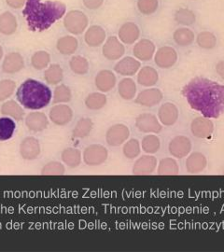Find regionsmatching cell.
I'll return each mask as SVG.
<instances>
[{"mask_svg":"<svg viewBox=\"0 0 224 252\" xmlns=\"http://www.w3.org/2000/svg\"><path fill=\"white\" fill-rule=\"evenodd\" d=\"M190 107L208 119H218L224 113V85L206 78L196 77L182 89Z\"/></svg>","mask_w":224,"mask_h":252,"instance_id":"obj_1","label":"cell"},{"mask_svg":"<svg viewBox=\"0 0 224 252\" xmlns=\"http://www.w3.org/2000/svg\"><path fill=\"white\" fill-rule=\"evenodd\" d=\"M65 10V5L59 1L27 0L23 15L30 31L43 32L62 18Z\"/></svg>","mask_w":224,"mask_h":252,"instance_id":"obj_2","label":"cell"},{"mask_svg":"<svg viewBox=\"0 0 224 252\" xmlns=\"http://www.w3.org/2000/svg\"><path fill=\"white\" fill-rule=\"evenodd\" d=\"M17 99L27 109H41L52 99V92L42 82L29 79L24 81L17 90Z\"/></svg>","mask_w":224,"mask_h":252,"instance_id":"obj_3","label":"cell"},{"mask_svg":"<svg viewBox=\"0 0 224 252\" xmlns=\"http://www.w3.org/2000/svg\"><path fill=\"white\" fill-rule=\"evenodd\" d=\"M89 20L81 10H71L67 12L64 19L65 29L73 35H81L88 27Z\"/></svg>","mask_w":224,"mask_h":252,"instance_id":"obj_4","label":"cell"},{"mask_svg":"<svg viewBox=\"0 0 224 252\" xmlns=\"http://www.w3.org/2000/svg\"><path fill=\"white\" fill-rule=\"evenodd\" d=\"M108 150L100 144L88 146L83 152V161L90 166H96L107 161Z\"/></svg>","mask_w":224,"mask_h":252,"instance_id":"obj_5","label":"cell"},{"mask_svg":"<svg viewBox=\"0 0 224 252\" xmlns=\"http://www.w3.org/2000/svg\"><path fill=\"white\" fill-rule=\"evenodd\" d=\"M135 127L138 131L146 134H159L162 130V126L159 119L152 113H142L135 119Z\"/></svg>","mask_w":224,"mask_h":252,"instance_id":"obj_6","label":"cell"},{"mask_svg":"<svg viewBox=\"0 0 224 252\" xmlns=\"http://www.w3.org/2000/svg\"><path fill=\"white\" fill-rule=\"evenodd\" d=\"M192 145L187 136L184 135H177L174 138L171 139L168 150L169 153L173 157L181 159L183 157H186L190 154L192 151Z\"/></svg>","mask_w":224,"mask_h":252,"instance_id":"obj_7","label":"cell"},{"mask_svg":"<svg viewBox=\"0 0 224 252\" xmlns=\"http://www.w3.org/2000/svg\"><path fill=\"white\" fill-rule=\"evenodd\" d=\"M178 61V54L170 46H163L155 52L154 62L160 68H170Z\"/></svg>","mask_w":224,"mask_h":252,"instance_id":"obj_8","label":"cell"},{"mask_svg":"<svg viewBox=\"0 0 224 252\" xmlns=\"http://www.w3.org/2000/svg\"><path fill=\"white\" fill-rule=\"evenodd\" d=\"M130 130L125 125H115L109 127L106 133V141L111 147H118L124 144L129 138Z\"/></svg>","mask_w":224,"mask_h":252,"instance_id":"obj_9","label":"cell"},{"mask_svg":"<svg viewBox=\"0 0 224 252\" xmlns=\"http://www.w3.org/2000/svg\"><path fill=\"white\" fill-rule=\"evenodd\" d=\"M192 134L197 138H208L214 132V124L208 118H195L191 124Z\"/></svg>","mask_w":224,"mask_h":252,"instance_id":"obj_10","label":"cell"},{"mask_svg":"<svg viewBox=\"0 0 224 252\" xmlns=\"http://www.w3.org/2000/svg\"><path fill=\"white\" fill-rule=\"evenodd\" d=\"M103 55L108 60H118L124 56L126 48L116 36H109L102 49Z\"/></svg>","mask_w":224,"mask_h":252,"instance_id":"obj_11","label":"cell"},{"mask_svg":"<svg viewBox=\"0 0 224 252\" xmlns=\"http://www.w3.org/2000/svg\"><path fill=\"white\" fill-rule=\"evenodd\" d=\"M163 98V94L160 89L157 88H151L146 89L138 94L134 102L142 107L146 108H153L154 106L158 105Z\"/></svg>","mask_w":224,"mask_h":252,"instance_id":"obj_12","label":"cell"},{"mask_svg":"<svg viewBox=\"0 0 224 252\" xmlns=\"http://www.w3.org/2000/svg\"><path fill=\"white\" fill-rule=\"evenodd\" d=\"M179 108L170 102L162 104L158 110V119L164 126H174L179 120Z\"/></svg>","mask_w":224,"mask_h":252,"instance_id":"obj_13","label":"cell"},{"mask_svg":"<svg viewBox=\"0 0 224 252\" xmlns=\"http://www.w3.org/2000/svg\"><path fill=\"white\" fill-rule=\"evenodd\" d=\"M73 111L66 105H56L50 110V119L56 126H66L71 122Z\"/></svg>","mask_w":224,"mask_h":252,"instance_id":"obj_14","label":"cell"},{"mask_svg":"<svg viewBox=\"0 0 224 252\" xmlns=\"http://www.w3.org/2000/svg\"><path fill=\"white\" fill-rule=\"evenodd\" d=\"M155 50L156 48L152 40L143 38L134 45L133 54L136 59L147 62L153 59L155 54Z\"/></svg>","mask_w":224,"mask_h":252,"instance_id":"obj_15","label":"cell"},{"mask_svg":"<svg viewBox=\"0 0 224 252\" xmlns=\"http://www.w3.org/2000/svg\"><path fill=\"white\" fill-rule=\"evenodd\" d=\"M157 159L152 155H144L139 157L133 166L134 175H150L156 170Z\"/></svg>","mask_w":224,"mask_h":252,"instance_id":"obj_16","label":"cell"},{"mask_svg":"<svg viewBox=\"0 0 224 252\" xmlns=\"http://www.w3.org/2000/svg\"><path fill=\"white\" fill-rule=\"evenodd\" d=\"M20 153L26 160H34L40 154V145L36 137H26L20 145Z\"/></svg>","mask_w":224,"mask_h":252,"instance_id":"obj_17","label":"cell"},{"mask_svg":"<svg viewBox=\"0 0 224 252\" xmlns=\"http://www.w3.org/2000/svg\"><path fill=\"white\" fill-rule=\"evenodd\" d=\"M141 67V63L131 56L125 57L120 60L114 66V70L122 76H134Z\"/></svg>","mask_w":224,"mask_h":252,"instance_id":"obj_18","label":"cell"},{"mask_svg":"<svg viewBox=\"0 0 224 252\" xmlns=\"http://www.w3.org/2000/svg\"><path fill=\"white\" fill-rule=\"evenodd\" d=\"M139 36H140L139 27H137L134 23L128 22L120 27L119 38L125 44L127 45L133 44L139 38Z\"/></svg>","mask_w":224,"mask_h":252,"instance_id":"obj_19","label":"cell"},{"mask_svg":"<svg viewBox=\"0 0 224 252\" xmlns=\"http://www.w3.org/2000/svg\"><path fill=\"white\" fill-rule=\"evenodd\" d=\"M96 86L100 92L107 93L116 85V76L110 70H101L96 77Z\"/></svg>","mask_w":224,"mask_h":252,"instance_id":"obj_20","label":"cell"},{"mask_svg":"<svg viewBox=\"0 0 224 252\" xmlns=\"http://www.w3.org/2000/svg\"><path fill=\"white\" fill-rule=\"evenodd\" d=\"M24 57L21 54L19 53H10L5 57L2 69L5 73L14 74L21 71L24 68Z\"/></svg>","mask_w":224,"mask_h":252,"instance_id":"obj_21","label":"cell"},{"mask_svg":"<svg viewBox=\"0 0 224 252\" xmlns=\"http://www.w3.org/2000/svg\"><path fill=\"white\" fill-rule=\"evenodd\" d=\"M84 39L90 47H98L105 42L106 31L100 26H92L86 31Z\"/></svg>","mask_w":224,"mask_h":252,"instance_id":"obj_22","label":"cell"},{"mask_svg":"<svg viewBox=\"0 0 224 252\" xmlns=\"http://www.w3.org/2000/svg\"><path fill=\"white\" fill-rule=\"evenodd\" d=\"M26 125L30 131L41 132L49 126V121L44 113L32 112L26 118Z\"/></svg>","mask_w":224,"mask_h":252,"instance_id":"obj_23","label":"cell"},{"mask_svg":"<svg viewBox=\"0 0 224 252\" xmlns=\"http://www.w3.org/2000/svg\"><path fill=\"white\" fill-rule=\"evenodd\" d=\"M207 165L206 157L203 153H192L186 160V169L191 174H198L203 171Z\"/></svg>","mask_w":224,"mask_h":252,"instance_id":"obj_24","label":"cell"},{"mask_svg":"<svg viewBox=\"0 0 224 252\" xmlns=\"http://www.w3.org/2000/svg\"><path fill=\"white\" fill-rule=\"evenodd\" d=\"M159 81V74L155 68L152 66H144L142 67L138 75H137V82L144 87H152L154 86Z\"/></svg>","mask_w":224,"mask_h":252,"instance_id":"obj_25","label":"cell"},{"mask_svg":"<svg viewBox=\"0 0 224 252\" xmlns=\"http://www.w3.org/2000/svg\"><path fill=\"white\" fill-rule=\"evenodd\" d=\"M16 17L9 11H5L0 15V33L9 36L15 33L17 29Z\"/></svg>","mask_w":224,"mask_h":252,"instance_id":"obj_26","label":"cell"},{"mask_svg":"<svg viewBox=\"0 0 224 252\" xmlns=\"http://www.w3.org/2000/svg\"><path fill=\"white\" fill-rule=\"evenodd\" d=\"M194 38L195 36L193 31L187 27L178 28L173 34L174 41L180 47H187L192 44Z\"/></svg>","mask_w":224,"mask_h":252,"instance_id":"obj_27","label":"cell"},{"mask_svg":"<svg viewBox=\"0 0 224 252\" xmlns=\"http://www.w3.org/2000/svg\"><path fill=\"white\" fill-rule=\"evenodd\" d=\"M79 46V42L76 37L71 36H65L61 37L57 41V50L60 54L69 55L74 54Z\"/></svg>","mask_w":224,"mask_h":252,"instance_id":"obj_28","label":"cell"},{"mask_svg":"<svg viewBox=\"0 0 224 252\" xmlns=\"http://www.w3.org/2000/svg\"><path fill=\"white\" fill-rule=\"evenodd\" d=\"M120 96L125 100H132L136 94V85L132 79L126 78L120 81L118 86Z\"/></svg>","mask_w":224,"mask_h":252,"instance_id":"obj_29","label":"cell"},{"mask_svg":"<svg viewBox=\"0 0 224 252\" xmlns=\"http://www.w3.org/2000/svg\"><path fill=\"white\" fill-rule=\"evenodd\" d=\"M1 113L5 116H9L17 121H21L24 117V110L15 101L9 100L4 103L1 107Z\"/></svg>","mask_w":224,"mask_h":252,"instance_id":"obj_30","label":"cell"},{"mask_svg":"<svg viewBox=\"0 0 224 252\" xmlns=\"http://www.w3.org/2000/svg\"><path fill=\"white\" fill-rule=\"evenodd\" d=\"M61 158L63 162L69 167H77L81 164V153L78 149L68 148L64 150L63 153L61 154Z\"/></svg>","mask_w":224,"mask_h":252,"instance_id":"obj_31","label":"cell"},{"mask_svg":"<svg viewBox=\"0 0 224 252\" xmlns=\"http://www.w3.org/2000/svg\"><path fill=\"white\" fill-rule=\"evenodd\" d=\"M157 173L159 175H178L179 173V164L173 158H163L159 162Z\"/></svg>","mask_w":224,"mask_h":252,"instance_id":"obj_32","label":"cell"},{"mask_svg":"<svg viewBox=\"0 0 224 252\" xmlns=\"http://www.w3.org/2000/svg\"><path fill=\"white\" fill-rule=\"evenodd\" d=\"M175 21L181 26L189 27L195 23L196 16L192 9L188 8H180L175 13Z\"/></svg>","mask_w":224,"mask_h":252,"instance_id":"obj_33","label":"cell"},{"mask_svg":"<svg viewBox=\"0 0 224 252\" xmlns=\"http://www.w3.org/2000/svg\"><path fill=\"white\" fill-rule=\"evenodd\" d=\"M16 125L8 117L0 118V141L9 140L14 134Z\"/></svg>","mask_w":224,"mask_h":252,"instance_id":"obj_34","label":"cell"},{"mask_svg":"<svg viewBox=\"0 0 224 252\" xmlns=\"http://www.w3.org/2000/svg\"><path fill=\"white\" fill-rule=\"evenodd\" d=\"M64 78V72L62 67L57 64L54 63L52 65H50L44 73L45 81H47L50 84H58L59 82H61Z\"/></svg>","mask_w":224,"mask_h":252,"instance_id":"obj_35","label":"cell"},{"mask_svg":"<svg viewBox=\"0 0 224 252\" xmlns=\"http://www.w3.org/2000/svg\"><path fill=\"white\" fill-rule=\"evenodd\" d=\"M107 104V96L102 93H92L86 97L85 105L91 110H98Z\"/></svg>","mask_w":224,"mask_h":252,"instance_id":"obj_36","label":"cell"},{"mask_svg":"<svg viewBox=\"0 0 224 252\" xmlns=\"http://www.w3.org/2000/svg\"><path fill=\"white\" fill-rule=\"evenodd\" d=\"M94 127V123L89 118L81 119L78 123L75 129L73 130V135L77 138H84L90 135Z\"/></svg>","mask_w":224,"mask_h":252,"instance_id":"obj_37","label":"cell"},{"mask_svg":"<svg viewBox=\"0 0 224 252\" xmlns=\"http://www.w3.org/2000/svg\"><path fill=\"white\" fill-rule=\"evenodd\" d=\"M69 66L72 71L78 75H85L89 71V62L81 55L73 56L69 61Z\"/></svg>","mask_w":224,"mask_h":252,"instance_id":"obj_38","label":"cell"},{"mask_svg":"<svg viewBox=\"0 0 224 252\" xmlns=\"http://www.w3.org/2000/svg\"><path fill=\"white\" fill-rule=\"evenodd\" d=\"M141 147L145 153L154 154L161 148L160 138L155 135H145L141 142Z\"/></svg>","mask_w":224,"mask_h":252,"instance_id":"obj_39","label":"cell"},{"mask_svg":"<svg viewBox=\"0 0 224 252\" xmlns=\"http://www.w3.org/2000/svg\"><path fill=\"white\" fill-rule=\"evenodd\" d=\"M198 46L205 50L214 49L217 45V37L209 31H203L198 34L196 37Z\"/></svg>","mask_w":224,"mask_h":252,"instance_id":"obj_40","label":"cell"},{"mask_svg":"<svg viewBox=\"0 0 224 252\" xmlns=\"http://www.w3.org/2000/svg\"><path fill=\"white\" fill-rule=\"evenodd\" d=\"M51 61V56L45 51H39L36 52L32 55L31 57V63L33 67L37 70L44 69L45 67L48 66Z\"/></svg>","mask_w":224,"mask_h":252,"instance_id":"obj_41","label":"cell"},{"mask_svg":"<svg viewBox=\"0 0 224 252\" xmlns=\"http://www.w3.org/2000/svg\"><path fill=\"white\" fill-rule=\"evenodd\" d=\"M123 152H124L125 156L128 159H134V158L138 157L141 153L140 142L135 138H132V139L128 140L126 144L124 145Z\"/></svg>","mask_w":224,"mask_h":252,"instance_id":"obj_42","label":"cell"},{"mask_svg":"<svg viewBox=\"0 0 224 252\" xmlns=\"http://www.w3.org/2000/svg\"><path fill=\"white\" fill-rule=\"evenodd\" d=\"M72 98L71 90L64 84L58 85L54 93V102L57 103H67Z\"/></svg>","mask_w":224,"mask_h":252,"instance_id":"obj_43","label":"cell"},{"mask_svg":"<svg viewBox=\"0 0 224 252\" xmlns=\"http://www.w3.org/2000/svg\"><path fill=\"white\" fill-rule=\"evenodd\" d=\"M159 7V0H137V9L143 15H152Z\"/></svg>","mask_w":224,"mask_h":252,"instance_id":"obj_44","label":"cell"},{"mask_svg":"<svg viewBox=\"0 0 224 252\" xmlns=\"http://www.w3.org/2000/svg\"><path fill=\"white\" fill-rule=\"evenodd\" d=\"M16 87L15 81L3 80L0 81V101H4L10 97Z\"/></svg>","mask_w":224,"mask_h":252,"instance_id":"obj_45","label":"cell"},{"mask_svg":"<svg viewBox=\"0 0 224 252\" xmlns=\"http://www.w3.org/2000/svg\"><path fill=\"white\" fill-rule=\"evenodd\" d=\"M65 172L64 166L61 162H51L47 163L41 170L42 175H64Z\"/></svg>","mask_w":224,"mask_h":252,"instance_id":"obj_46","label":"cell"},{"mask_svg":"<svg viewBox=\"0 0 224 252\" xmlns=\"http://www.w3.org/2000/svg\"><path fill=\"white\" fill-rule=\"evenodd\" d=\"M82 1L84 6L87 9H92V10L99 9L104 4V0H82Z\"/></svg>","mask_w":224,"mask_h":252,"instance_id":"obj_47","label":"cell"},{"mask_svg":"<svg viewBox=\"0 0 224 252\" xmlns=\"http://www.w3.org/2000/svg\"><path fill=\"white\" fill-rule=\"evenodd\" d=\"M8 6L12 9H20L22 8L25 3L27 2V0H6Z\"/></svg>","mask_w":224,"mask_h":252,"instance_id":"obj_48","label":"cell"},{"mask_svg":"<svg viewBox=\"0 0 224 252\" xmlns=\"http://www.w3.org/2000/svg\"><path fill=\"white\" fill-rule=\"evenodd\" d=\"M216 71L224 81V61H221L216 65Z\"/></svg>","mask_w":224,"mask_h":252,"instance_id":"obj_49","label":"cell"},{"mask_svg":"<svg viewBox=\"0 0 224 252\" xmlns=\"http://www.w3.org/2000/svg\"><path fill=\"white\" fill-rule=\"evenodd\" d=\"M2 57H3V48L0 45V60L2 59Z\"/></svg>","mask_w":224,"mask_h":252,"instance_id":"obj_50","label":"cell"},{"mask_svg":"<svg viewBox=\"0 0 224 252\" xmlns=\"http://www.w3.org/2000/svg\"></svg>","mask_w":224,"mask_h":252,"instance_id":"obj_51","label":"cell"}]
</instances>
